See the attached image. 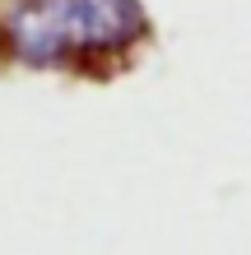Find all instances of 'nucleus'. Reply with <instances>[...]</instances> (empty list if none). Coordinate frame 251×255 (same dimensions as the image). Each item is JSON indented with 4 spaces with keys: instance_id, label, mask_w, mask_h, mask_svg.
I'll return each mask as SVG.
<instances>
[{
    "instance_id": "f257e3e1",
    "label": "nucleus",
    "mask_w": 251,
    "mask_h": 255,
    "mask_svg": "<svg viewBox=\"0 0 251 255\" xmlns=\"http://www.w3.org/2000/svg\"><path fill=\"white\" fill-rule=\"evenodd\" d=\"M144 33L149 19L140 0H23L0 23V47L19 65L88 70L112 65Z\"/></svg>"
}]
</instances>
